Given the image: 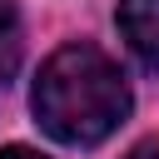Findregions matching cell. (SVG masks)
I'll use <instances>...</instances> for the list:
<instances>
[{"mask_svg": "<svg viewBox=\"0 0 159 159\" xmlns=\"http://www.w3.org/2000/svg\"><path fill=\"white\" fill-rule=\"evenodd\" d=\"M30 104H35V119L50 139H60L70 149H89L124 124L129 80L104 50L65 45L40 65Z\"/></svg>", "mask_w": 159, "mask_h": 159, "instance_id": "6da1fadb", "label": "cell"}, {"mask_svg": "<svg viewBox=\"0 0 159 159\" xmlns=\"http://www.w3.org/2000/svg\"><path fill=\"white\" fill-rule=\"evenodd\" d=\"M119 30L129 50L149 70H159V0H119Z\"/></svg>", "mask_w": 159, "mask_h": 159, "instance_id": "7a4b0ae2", "label": "cell"}, {"mask_svg": "<svg viewBox=\"0 0 159 159\" xmlns=\"http://www.w3.org/2000/svg\"><path fill=\"white\" fill-rule=\"evenodd\" d=\"M20 15H15V5L10 0H0V89L15 80V70H20Z\"/></svg>", "mask_w": 159, "mask_h": 159, "instance_id": "3957f363", "label": "cell"}, {"mask_svg": "<svg viewBox=\"0 0 159 159\" xmlns=\"http://www.w3.org/2000/svg\"><path fill=\"white\" fill-rule=\"evenodd\" d=\"M124 159H159V139H144V144H134Z\"/></svg>", "mask_w": 159, "mask_h": 159, "instance_id": "277c9868", "label": "cell"}, {"mask_svg": "<svg viewBox=\"0 0 159 159\" xmlns=\"http://www.w3.org/2000/svg\"><path fill=\"white\" fill-rule=\"evenodd\" d=\"M0 159H45L40 149H25V144H10V149H0Z\"/></svg>", "mask_w": 159, "mask_h": 159, "instance_id": "5b68a950", "label": "cell"}]
</instances>
